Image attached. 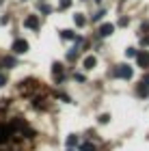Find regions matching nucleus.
Segmentation results:
<instances>
[{
	"label": "nucleus",
	"mask_w": 149,
	"mask_h": 151,
	"mask_svg": "<svg viewBox=\"0 0 149 151\" xmlns=\"http://www.w3.org/2000/svg\"><path fill=\"white\" fill-rule=\"evenodd\" d=\"M132 73H134V71H132V67H130V65H119L117 69H114V76H119L121 80H130V78H132Z\"/></svg>",
	"instance_id": "1"
},
{
	"label": "nucleus",
	"mask_w": 149,
	"mask_h": 151,
	"mask_svg": "<svg viewBox=\"0 0 149 151\" xmlns=\"http://www.w3.org/2000/svg\"><path fill=\"white\" fill-rule=\"evenodd\" d=\"M28 52V41L26 39H15L13 41V54H24Z\"/></svg>",
	"instance_id": "2"
},
{
	"label": "nucleus",
	"mask_w": 149,
	"mask_h": 151,
	"mask_svg": "<svg viewBox=\"0 0 149 151\" xmlns=\"http://www.w3.org/2000/svg\"><path fill=\"white\" fill-rule=\"evenodd\" d=\"M136 65L143 67V69H147V67H149V52H147V50H143V52L136 54Z\"/></svg>",
	"instance_id": "3"
},
{
	"label": "nucleus",
	"mask_w": 149,
	"mask_h": 151,
	"mask_svg": "<svg viewBox=\"0 0 149 151\" xmlns=\"http://www.w3.org/2000/svg\"><path fill=\"white\" fill-rule=\"evenodd\" d=\"M24 26H26V28H32V30H37V28H39V17L30 13V15L24 19Z\"/></svg>",
	"instance_id": "4"
},
{
	"label": "nucleus",
	"mask_w": 149,
	"mask_h": 151,
	"mask_svg": "<svg viewBox=\"0 0 149 151\" xmlns=\"http://www.w3.org/2000/svg\"><path fill=\"white\" fill-rule=\"evenodd\" d=\"M9 136H11V127L4 125V123H0V145H4V142L9 140Z\"/></svg>",
	"instance_id": "5"
},
{
	"label": "nucleus",
	"mask_w": 149,
	"mask_h": 151,
	"mask_svg": "<svg viewBox=\"0 0 149 151\" xmlns=\"http://www.w3.org/2000/svg\"><path fill=\"white\" fill-rule=\"evenodd\" d=\"M112 30H114V26H112V24H101L99 28H97V35H99V37H110V35H112Z\"/></svg>",
	"instance_id": "6"
},
{
	"label": "nucleus",
	"mask_w": 149,
	"mask_h": 151,
	"mask_svg": "<svg viewBox=\"0 0 149 151\" xmlns=\"http://www.w3.org/2000/svg\"><path fill=\"white\" fill-rule=\"evenodd\" d=\"M136 93H138V97H147V95H149V86L145 84V82H140L138 88H136Z\"/></svg>",
	"instance_id": "7"
},
{
	"label": "nucleus",
	"mask_w": 149,
	"mask_h": 151,
	"mask_svg": "<svg viewBox=\"0 0 149 151\" xmlns=\"http://www.w3.org/2000/svg\"><path fill=\"white\" fill-rule=\"evenodd\" d=\"M73 22H76V26H78V28H82V26L86 24V17L82 15V13H76V15H73Z\"/></svg>",
	"instance_id": "8"
},
{
	"label": "nucleus",
	"mask_w": 149,
	"mask_h": 151,
	"mask_svg": "<svg viewBox=\"0 0 149 151\" xmlns=\"http://www.w3.org/2000/svg\"><path fill=\"white\" fill-rule=\"evenodd\" d=\"M95 63H97V58H95V56H86L82 65H84V69H93V67H95Z\"/></svg>",
	"instance_id": "9"
},
{
	"label": "nucleus",
	"mask_w": 149,
	"mask_h": 151,
	"mask_svg": "<svg viewBox=\"0 0 149 151\" xmlns=\"http://www.w3.org/2000/svg\"><path fill=\"white\" fill-rule=\"evenodd\" d=\"M0 65H4V67L11 69V67H15V58H13V56H4L2 60H0Z\"/></svg>",
	"instance_id": "10"
},
{
	"label": "nucleus",
	"mask_w": 149,
	"mask_h": 151,
	"mask_svg": "<svg viewBox=\"0 0 149 151\" xmlns=\"http://www.w3.org/2000/svg\"><path fill=\"white\" fill-rule=\"evenodd\" d=\"M60 37L63 39H76V32L73 30H60Z\"/></svg>",
	"instance_id": "11"
},
{
	"label": "nucleus",
	"mask_w": 149,
	"mask_h": 151,
	"mask_svg": "<svg viewBox=\"0 0 149 151\" xmlns=\"http://www.w3.org/2000/svg\"><path fill=\"white\" fill-rule=\"evenodd\" d=\"M80 151H97V149H95V145H91V142H82V145H80Z\"/></svg>",
	"instance_id": "12"
},
{
	"label": "nucleus",
	"mask_w": 149,
	"mask_h": 151,
	"mask_svg": "<svg viewBox=\"0 0 149 151\" xmlns=\"http://www.w3.org/2000/svg\"><path fill=\"white\" fill-rule=\"evenodd\" d=\"M104 15H106V11H104V9H101V11H97L95 15H93V22H99V19L104 17Z\"/></svg>",
	"instance_id": "13"
},
{
	"label": "nucleus",
	"mask_w": 149,
	"mask_h": 151,
	"mask_svg": "<svg viewBox=\"0 0 149 151\" xmlns=\"http://www.w3.org/2000/svg\"><path fill=\"white\" fill-rule=\"evenodd\" d=\"M67 6H71V0H60L58 2V9H67Z\"/></svg>",
	"instance_id": "14"
},
{
	"label": "nucleus",
	"mask_w": 149,
	"mask_h": 151,
	"mask_svg": "<svg viewBox=\"0 0 149 151\" xmlns=\"http://www.w3.org/2000/svg\"><path fill=\"white\" fill-rule=\"evenodd\" d=\"M60 69H63V65H60V63H54V65H52V71L56 73V76L60 73Z\"/></svg>",
	"instance_id": "15"
},
{
	"label": "nucleus",
	"mask_w": 149,
	"mask_h": 151,
	"mask_svg": "<svg viewBox=\"0 0 149 151\" xmlns=\"http://www.w3.org/2000/svg\"><path fill=\"white\" fill-rule=\"evenodd\" d=\"M76 142H78V138H76V136H69V138H67V145H69V147H73Z\"/></svg>",
	"instance_id": "16"
},
{
	"label": "nucleus",
	"mask_w": 149,
	"mask_h": 151,
	"mask_svg": "<svg viewBox=\"0 0 149 151\" xmlns=\"http://www.w3.org/2000/svg\"><path fill=\"white\" fill-rule=\"evenodd\" d=\"M97 121H99V123H108V121H110V116H108V114H99Z\"/></svg>",
	"instance_id": "17"
},
{
	"label": "nucleus",
	"mask_w": 149,
	"mask_h": 151,
	"mask_svg": "<svg viewBox=\"0 0 149 151\" xmlns=\"http://www.w3.org/2000/svg\"><path fill=\"white\" fill-rule=\"evenodd\" d=\"M125 54H127V56H136V50H134V47H127V50H125Z\"/></svg>",
	"instance_id": "18"
},
{
	"label": "nucleus",
	"mask_w": 149,
	"mask_h": 151,
	"mask_svg": "<svg viewBox=\"0 0 149 151\" xmlns=\"http://www.w3.org/2000/svg\"><path fill=\"white\" fill-rule=\"evenodd\" d=\"M73 78H76L78 82H84V76H82V73H76V76H73Z\"/></svg>",
	"instance_id": "19"
},
{
	"label": "nucleus",
	"mask_w": 149,
	"mask_h": 151,
	"mask_svg": "<svg viewBox=\"0 0 149 151\" xmlns=\"http://www.w3.org/2000/svg\"><path fill=\"white\" fill-rule=\"evenodd\" d=\"M4 82H6V78H4L2 73H0V86H4Z\"/></svg>",
	"instance_id": "20"
},
{
	"label": "nucleus",
	"mask_w": 149,
	"mask_h": 151,
	"mask_svg": "<svg viewBox=\"0 0 149 151\" xmlns=\"http://www.w3.org/2000/svg\"><path fill=\"white\" fill-rule=\"evenodd\" d=\"M143 82H145V84H147V86H149V73H147V76H145V78H143Z\"/></svg>",
	"instance_id": "21"
},
{
	"label": "nucleus",
	"mask_w": 149,
	"mask_h": 151,
	"mask_svg": "<svg viewBox=\"0 0 149 151\" xmlns=\"http://www.w3.org/2000/svg\"><path fill=\"white\" fill-rule=\"evenodd\" d=\"M143 43H145V45H149V37H145V39H143Z\"/></svg>",
	"instance_id": "22"
},
{
	"label": "nucleus",
	"mask_w": 149,
	"mask_h": 151,
	"mask_svg": "<svg viewBox=\"0 0 149 151\" xmlns=\"http://www.w3.org/2000/svg\"><path fill=\"white\" fill-rule=\"evenodd\" d=\"M0 4H2V0H0Z\"/></svg>",
	"instance_id": "23"
},
{
	"label": "nucleus",
	"mask_w": 149,
	"mask_h": 151,
	"mask_svg": "<svg viewBox=\"0 0 149 151\" xmlns=\"http://www.w3.org/2000/svg\"><path fill=\"white\" fill-rule=\"evenodd\" d=\"M67 151H71V149H67Z\"/></svg>",
	"instance_id": "24"
}]
</instances>
